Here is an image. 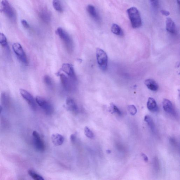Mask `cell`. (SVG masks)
<instances>
[{
	"label": "cell",
	"mask_w": 180,
	"mask_h": 180,
	"mask_svg": "<svg viewBox=\"0 0 180 180\" xmlns=\"http://www.w3.org/2000/svg\"><path fill=\"white\" fill-rule=\"evenodd\" d=\"M161 12L162 14L164 16H169L170 14V13L169 11L165 10H162Z\"/></svg>",
	"instance_id": "obj_31"
},
{
	"label": "cell",
	"mask_w": 180,
	"mask_h": 180,
	"mask_svg": "<svg viewBox=\"0 0 180 180\" xmlns=\"http://www.w3.org/2000/svg\"><path fill=\"white\" fill-rule=\"evenodd\" d=\"M1 100L2 105L6 106L9 104V97L8 94L6 92H2L1 96Z\"/></svg>",
	"instance_id": "obj_22"
},
{
	"label": "cell",
	"mask_w": 180,
	"mask_h": 180,
	"mask_svg": "<svg viewBox=\"0 0 180 180\" xmlns=\"http://www.w3.org/2000/svg\"><path fill=\"white\" fill-rule=\"evenodd\" d=\"M147 107L149 111L156 112L158 110L157 102L153 98L149 97L147 102Z\"/></svg>",
	"instance_id": "obj_17"
},
{
	"label": "cell",
	"mask_w": 180,
	"mask_h": 180,
	"mask_svg": "<svg viewBox=\"0 0 180 180\" xmlns=\"http://www.w3.org/2000/svg\"><path fill=\"white\" fill-rule=\"evenodd\" d=\"M59 75L62 86L64 89L68 92L72 91L73 89L72 82L64 74H60Z\"/></svg>",
	"instance_id": "obj_9"
},
{
	"label": "cell",
	"mask_w": 180,
	"mask_h": 180,
	"mask_svg": "<svg viewBox=\"0 0 180 180\" xmlns=\"http://www.w3.org/2000/svg\"><path fill=\"white\" fill-rule=\"evenodd\" d=\"M0 44L2 47L6 48L9 51L10 50L6 37L1 32H0Z\"/></svg>",
	"instance_id": "obj_19"
},
{
	"label": "cell",
	"mask_w": 180,
	"mask_h": 180,
	"mask_svg": "<svg viewBox=\"0 0 180 180\" xmlns=\"http://www.w3.org/2000/svg\"><path fill=\"white\" fill-rule=\"evenodd\" d=\"M2 107L1 105H0V113H1V112L2 111Z\"/></svg>",
	"instance_id": "obj_33"
},
{
	"label": "cell",
	"mask_w": 180,
	"mask_h": 180,
	"mask_svg": "<svg viewBox=\"0 0 180 180\" xmlns=\"http://www.w3.org/2000/svg\"><path fill=\"white\" fill-rule=\"evenodd\" d=\"M84 134L85 136L89 139H92L94 137V134L88 127H85L84 129Z\"/></svg>",
	"instance_id": "obj_24"
},
{
	"label": "cell",
	"mask_w": 180,
	"mask_h": 180,
	"mask_svg": "<svg viewBox=\"0 0 180 180\" xmlns=\"http://www.w3.org/2000/svg\"><path fill=\"white\" fill-rule=\"evenodd\" d=\"M61 69L71 79L74 81L76 80V75L73 66L71 64L65 63L63 64Z\"/></svg>",
	"instance_id": "obj_10"
},
{
	"label": "cell",
	"mask_w": 180,
	"mask_h": 180,
	"mask_svg": "<svg viewBox=\"0 0 180 180\" xmlns=\"http://www.w3.org/2000/svg\"><path fill=\"white\" fill-rule=\"evenodd\" d=\"M87 10L89 15L96 21H99L100 17L95 7L92 5H89L87 7Z\"/></svg>",
	"instance_id": "obj_14"
},
{
	"label": "cell",
	"mask_w": 180,
	"mask_h": 180,
	"mask_svg": "<svg viewBox=\"0 0 180 180\" xmlns=\"http://www.w3.org/2000/svg\"><path fill=\"white\" fill-rule=\"evenodd\" d=\"M1 4L2 11L6 16L11 19L14 20L16 14L14 10L7 0H2Z\"/></svg>",
	"instance_id": "obj_6"
},
{
	"label": "cell",
	"mask_w": 180,
	"mask_h": 180,
	"mask_svg": "<svg viewBox=\"0 0 180 180\" xmlns=\"http://www.w3.org/2000/svg\"><path fill=\"white\" fill-rule=\"evenodd\" d=\"M44 81L46 85L50 88H52L53 87L54 84L53 81L49 76H46L44 77Z\"/></svg>",
	"instance_id": "obj_23"
},
{
	"label": "cell",
	"mask_w": 180,
	"mask_h": 180,
	"mask_svg": "<svg viewBox=\"0 0 180 180\" xmlns=\"http://www.w3.org/2000/svg\"><path fill=\"white\" fill-rule=\"evenodd\" d=\"M22 24L23 26L26 29H28L29 27V26L27 22L25 20H22L21 21Z\"/></svg>",
	"instance_id": "obj_29"
},
{
	"label": "cell",
	"mask_w": 180,
	"mask_h": 180,
	"mask_svg": "<svg viewBox=\"0 0 180 180\" xmlns=\"http://www.w3.org/2000/svg\"><path fill=\"white\" fill-rule=\"evenodd\" d=\"M180 0H177V3H178L179 6L180 5Z\"/></svg>",
	"instance_id": "obj_34"
},
{
	"label": "cell",
	"mask_w": 180,
	"mask_h": 180,
	"mask_svg": "<svg viewBox=\"0 0 180 180\" xmlns=\"http://www.w3.org/2000/svg\"><path fill=\"white\" fill-rule=\"evenodd\" d=\"M144 121L147 122L149 126L150 127V128L153 129L154 128V124L153 120L151 117L149 116L148 115H147L145 117Z\"/></svg>",
	"instance_id": "obj_26"
},
{
	"label": "cell",
	"mask_w": 180,
	"mask_h": 180,
	"mask_svg": "<svg viewBox=\"0 0 180 180\" xmlns=\"http://www.w3.org/2000/svg\"><path fill=\"white\" fill-rule=\"evenodd\" d=\"M153 6L157 7L159 6L158 0H150Z\"/></svg>",
	"instance_id": "obj_28"
},
{
	"label": "cell",
	"mask_w": 180,
	"mask_h": 180,
	"mask_svg": "<svg viewBox=\"0 0 180 180\" xmlns=\"http://www.w3.org/2000/svg\"><path fill=\"white\" fill-rule=\"evenodd\" d=\"M12 47L14 53L19 60L25 65L28 64V59L26 54L21 44L18 43H14L12 45Z\"/></svg>",
	"instance_id": "obj_4"
},
{
	"label": "cell",
	"mask_w": 180,
	"mask_h": 180,
	"mask_svg": "<svg viewBox=\"0 0 180 180\" xmlns=\"http://www.w3.org/2000/svg\"><path fill=\"white\" fill-rule=\"evenodd\" d=\"M76 135L75 134H72L70 137V140L72 142H75L76 141Z\"/></svg>",
	"instance_id": "obj_30"
},
{
	"label": "cell",
	"mask_w": 180,
	"mask_h": 180,
	"mask_svg": "<svg viewBox=\"0 0 180 180\" xmlns=\"http://www.w3.org/2000/svg\"><path fill=\"white\" fill-rule=\"evenodd\" d=\"M110 111L112 113H116L119 115H121V112L117 106L113 104H111Z\"/></svg>",
	"instance_id": "obj_25"
},
{
	"label": "cell",
	"mask_w": 180,
	"mask_h": 180,
	"mask_svg": "<svg viewBox=\"0 0 180 180\" xmlns=\"http://www.w3.org/2000/svg\"><path fill=\"white\" fill-rule=\"evenodd\" d=\"M33 137L34 144L35 148L37 151L43 152L45 149V146L43 140L37 132L34 131L32 133Z\"/></svg>",
	"instance_id": "obj_7"
},
{
	"label": "cell",
	"mask_w": 180,
	"mask_h": 180,
	"mask_svg": "<svg viewBox=\"0 0 180 180\" xmlns=\"http://www.w3.org/2000/svg\"><path fill=\"white\" fill-rule=\"evenodd\" d=\"M28 174L32 178L35 180H44V179L42 176L37 174L36 172L32 170L28 171Z\"/></svg>",
	"instance_id": "obj_20"
},
{
	"label": "cell",
	"mask_w": 180,
	"mask_h": 180,
	"mask_svg": "<svg viewBox=\"0 0 180 180\" xmlns=\"http://www.w3.org/2000/svg\"><path fill=\"white\" fill-rule=\"evenodd\" d=\"M52 4L54 8L57 11L60 12H63V10L62 8L60 2L59 0H53Z\"/></svg>",
	"instance_id": "obj_21"
},
{
	"label": "cell",
	"mask_w": 180,
	"mask_h": 180,
	"mask_svg": "<svg viewBox=\"0 0 180 180\" xmlns=\"http://www.w3.org/2000/svg\"><path fill=\"white\" fill-rule=\"evenodd\" d=\"M20 92L22 97L27 101L31 108L35 110L36 105L32 95L26 90L23 89H20Z\"/></svg>",
	"instance_id": "obj_8"
},
{
	"label": "cell",
	"mask_w": 180,
	"mask_h": 180,
	"mask_svg": "<svg viewBox=\"0 0 180 180\" xmlns=\"http://www.w3.org/2000/svg\"><path fill=\"white\" fill-rule=\"evenodd\" d=\"M66 106L69 110L75 114L78 113L79 108L74 100L71 98H68L66 101Z\"/></svg>",
	"instance_id": "obj_11"
},
{
	"label": "cell",
	"mask_w": 180,
	"mask_h": 180,
	"mask_svg": "<svg viewBox=\"0 0 180 180\" xmlns=\"http://www.w3.org/2000/svg\"><path fill=\"white\" fill-rule=\"evenodd\" d=\"M166 29L167 31L172 34L175 33L176 26L174 22L170 18H167L166 20Z\"/></svg>",
	"instance_id": "obj_15"
},
{
	"label": "cell",
	"mask_w": 180,
	"mask_h": 180,
	"mask_svg": "<svg viewBox=\"0 0 180 180\" xmlns=\"http://www.w3.org/2000/svg\"><path fill=\"white\" fill-rule=\"evenodd\" d=\"M56 33L63 41L67 51L72 53L74 51V43L69 34L61 27L57 29Z\"/></svg>",
	"instance_id": "obj_1"
},
{
	"label": "cell",
	"mask_w": 180,
	"mask_h": 180,
	"mask_svg": "<svg viewBox=\"0 0 180 180\" xmlns=\"http://www.w3.org/2000/svg\"><path fill=\"white\" fill-rule=\"evenodd\" d=\"M162 106L164 110L167 113L171 114H174V110L173 105L169 100L164 99L162 102Z\"/></svg>",
	"instance_id": "obj_12"
},
{
	"label": "cell",
	"mask_w": 180,
	"mask_h": 180,
	"mask_svg": "<svg viewBox=\"0 0 180 180\" xmlns=\"http://www.w3.org/2000/svg\"><path fill=\"white\" fill-rule=\"evenodd\" d=\"M145 84L147 88L152 91L156 92L158 89V84L153 80L147 79L145 81Z\"/></svg>",
	"instance_id": "obj_16"
},
{
	"label": "cell",
	"mask_w": 180,
	"mask_h": 180,
	"mask_svg": "<svg viewBox=\"0 0 180 180\" xmlns=\"http://www.w3.org/2000/svg\"><path fill=\"white\" fill-rule=\"evenodd\" d=\"M128 14L132 26L134 28H137L142 25V20L141 14L136 7H131L127 9Z\"/></svg>",
	"instance_id": "obj_2"
},
{
	"label": "cell",
	"mask_w": 180,
	"mask_h": 180,
	"mask_svg": "<svg viewBox=\"0 0 180 180\" xmlns=\"http://www.w3.org/2000/svg\"><path fill=\"white\" fill-rule=\"evenodd\" d=\"M36 101L41 108L43 109L47 115H50L54 111L53 107L51 104L43 97L37 96Z\"/></svg>",
	"instance_id": "obj_5"
},
{
	"label": "cell",
	"mask_w": 180,
	"mask_h": 180,
	"mask_svg": "<svg viewBox=\"0 0 180 180\" xmlns=\"http://www.w3.org/2000/svg\"><path fill=\"white\" fill-rule=\"evenodd\" d=\"M51 140L54 145L59 146L63 144L64 139L61 135L57 133L52 135Z\"/></svg>",
	"instance_id": "obj_13"
},
{
	"label": "cell",
	"mask_w": 180,
	"mask_h": 180,
	"mask_svg": "<svg viewBox=\"0 0 180 180\" xmlns=\"http://www.w3.org/2000/svg\"><path fill=\"white\" fill-rule=\"evenodd\" d=\"M142 157V158H143L144 161L145 162H147L148 161V157L145 154H144V153H142L141 154Z\"/></svg>",
	"instance_id": "obj_32"
},
{
	"label": "cell",
	"mask_w": 180,
	"mask_h": 180,
	"mask_svg": "<svg viewBox=\"0 0 180 180\" xmlns=\"http://www.w3.org/2000/svg\"><path fill=\"white\" fill-rule=\"evenodd\" d=\"M107 153H111V151H110V150H107Z\"/></svg>",
	"instance_id": "obj_35"
},
{
	"label": "cell",
	"mask_w": 180,
	"mask_h": 180,
	"mask_svg": "<svg viewBox=\"0 0 180 180\" xmlns=\"http://www.w3.org/2000/svg\"><path fill=\"white\" fill-rule=\"evenodd\" d=\"M96 56L97 63L100 68L102 71H105L108 65V56L105 52L103 50L97 48Z\"/></svg>",
	"instance_id": "obj_3"
},
{
	"label": "cell",
	"mask_w": 180,
	"mask_h": 180,
	"mask_svg": "<svg viewBox=\"0 0 180 180\" xmlns=\"http://www.w3.org/2000/svg\"><path fill=\"white\" fill-rule=\"evenodd\" d=\"M111 30L112 32L115 35L120 36H122L124 35L123 31L118 25L113 24L112 25Z\"/></svg>",
	"instance_id": "obj_18"
},
{
	"label": "cell",
	"mask_w": 180,
	"mask_h": 180,
	"mask_svg": "<svg viewBox=\"0 0 180 180\" xmlns=\"http://www.w3.org/2000/svg\"><path fill=\"white\" fill-rule=\"evenodd\" d=\"M128 109L129 113L132 116H134L137 113V109L136 106L133 105H130L129 106Z\"/></svg>",
	"instance_id": "obj_27"
}]
</instances>
